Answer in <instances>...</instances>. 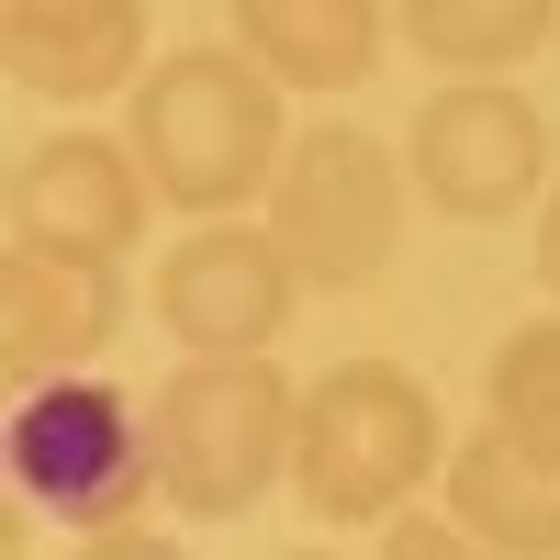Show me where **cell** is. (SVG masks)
Segmentation results:
<instances>
[{
	"mask_svg": "<svg viewBox=\"0 0 560 560\" xmlns=\"http://www.w3.org/2000/svg\"><path fill=\"white\" fill-rule=\"evenodd\" d=\"M135 158H147L168 213H247L269 202L280 158H292V124H280V79L247 57V45H179L135 79Z\"/></svg>",
	"mask_w": 560,
	"mask_h": 560,
	"instance_id": "obj_1",
	"label": "cell"
},
{
	"mask_svg": "<svg viewBox=\"0 0 560 560\" xmlns=\"http://www.w3.org/2000/svg\"><path fill=\"white\" fill-rule=\"evenodd\" d=\"M427 471H448V427L438 393L404 359H337L325 382H303V427H292V493L325 527H393Z\"/></svg>",
	"mask_w": 560,
	"mask_h": 560,
	"instance_id": "obj_2",
	"label": "cell"
},
{
	"mask_svg": "<svg viewBox=\"0 0 560 560\" xmlns=\"http://www.w3.org/2000/svg\"><path fill=\"white\" fill-rule=\"evenodd\" d=\"M158 493H168V516H247V504L269 482H292V427H303V393L280 382V359L247 348V359H213L191 348L158 382Z\"/></svg>",
	"mask_w": 560,
	"mask_h": 560,
	"instance_id": "obj_3",
	"label": "cell"
},
{
	"mask_svg": "<svg viewBox=\"0 0 560 560\" xmlns=\"http://www.w3.org/2000/svg\"><path fill=\"white\" fill-rule=\"evenodd\" d=\"M0 459H12V504L23 516L90 538V527L147 516V493H158V415L135 393H113L102 370H57V382H23Z\"/></svg>",
	"mask_w": 560,
	"mask_h": 560,
	"instance_id": "obj_4",
	"label": "cell"
},
{
	"mask_svg": "<svg viewBox=\"0 0 560 560\" xmlns=\"http://www.w3.org/2000/svg\"><path fill=\"white\" fill-rule=\"evenodd\" d=\"M404 202H415V168L359 124H303L292 158L269 179V236L292 247L303 292H370L404 247Z\"/></svg>",
	"mask_w": 560,
	"mask_h": 560,
	"instance_id": "obj_5",
	"label": "cell"
},
{
	"mask_svg": "<svg viewBox=\"0 0 560 560\" xmlns=\"http://www.w3.org/2000/svg\"><path fill=\"white\" fill-rule=\"evenodd\" d=\"M404 168H415V191H427V213L504 224V213H527L538 179H549V124H538L527 90H504V79H448V90L415 102Z\"/></svg>",
	"mask_w": 560,
	"mask_h": 560,
	"instance_id": "obj_6",
	"label": "cell"
},
{
	"mask_svg": "<svg viewBox=\"0 0 560 560\" xmlns=\"http://www.w3.org/2000/svg\"><path fill=\"white\" fill-rule=\"evenodd\" d=\"M292 292H303V269H292V247L269 236V213L258 224L202 213L191 236L158 258V325L179 348H213V359L269 348L280 325H292Z\"/></svg>",
	"mask_w": 560,
	"mask_h": 560,
	"instance_id": "obj_7",
	"label": "cell"
},
{
	"mask_svg": "<svg viewBox=\"0 0 560 560\" xmlns=\"http://www.w3.org/2000/svg\"><path fill=\"white\" fill-rule=\"evenodd\" d=\"M147 213H158V179L147 158H135V135H45V147H23L12 168V236L23 247H79V258H124L147 247Z\"/></svg>",
	"mask_w": 560,
	"mask_h": 560,
	"instance_id": "obj_8",
	"label": "cell"
},
{
	"mask_svg": "<svg viewBox=\"0 0 560 560\" xmlns=\"http://www.w3.org/2000/svg\"><path fill=\"white\" fill-rule=\"evenodd\" d=\"M124 337V258H79V247H23L0 258V359L12 382H57L90 370Z\"/></svg>",
	"mask_w": 560,
	"mask_h": 560,
	"instance_id": "obj_9",
	"label": "cell"
},
{
	"mask_svg": "<svg viewBox=\"0 0 560 560\" xmlns=\"http://www.w3.org/2000/svg\"><path fill=\"white\" fill-rule=\"evenodd\" d=\"M438 504L504 560H560V448L527 427H471L438 471Z\"/></svg>",
	"mask_w": 560,
	"mask_h": 560,
	"instance_id": "obj_10",
	"label": "cell"
},
{
	"mask_svg": "<svg viewBox=\"0 0 560 560\" xmlns=\"http://www.w3.org/2000/svg\"><path fill=\"white\" fill-rule=\"evenodd\" d=\"M12 79L45 102H102L147 79V0H0Z\"/></svg>",
	"mask_w": 560,
	"mask_h": 560,
	"instance_id": "obj_11",
	"label": "cell"
},
{
	"mask_svg": "<svg viewBox=\"0 0 560 560\" xmlns=\"http://www.w3.org/2000/svg\"><path fill=\"white\" fill-rule=\"evenodd\" d=\"M382 0H236V45L280 90H359L382 68Z\"/></svg>",
	"mask_w": 560,
	"mask_h": 560,
	"instance_id": "obj_12",
	"label": "cell"
},
{
	"mask_svg": "<svg viewBox=\"0 0 560 560\" xmlns=\"http://www.w3.org/2000/svg\"><path fill=\"white\" fill-rule=\"evenodd\" d=\"M393 23H404V45H415L427 68L493 79V68H516V57L549 45L560 0H393Z\"/></svg>",
	"mask_w": 560,
	"mask_h": 560,
	"instance_id": "obj_13",
	"label": "cell"
},
{
	"mask_svg": "<svg viewBox=\"0 0 560 560\" xmlns=\"http://www.w3.org/2000/svg\"><path fill=\"white\" fill-rule=\"evenodd\" d=\"M482 404L504 415V427H527V438H549V448H560V314L516 325V337L482 359Z\"/></svg>",
	"mask_w": 560,
	"mask_h": 560,
	"instance_id": "obj_14",
	"label": "cell"
},
{
	"mask_svg": "<svg viewBox=\"0 0 560 560\" xmlns=\"http://www.w3.org/2000/svg\"><path fill=\"white\" fill-rule=\"evenodd\" d=\"M382 560H504V549H482V538L438 504V516H393V527H382Z\"/></svg>",
	"mask_w": 560,
	"mask_h": 560,
	"instance_id": "obj_15",
	"label": "cell"
},
{
	"mask_svg": "<svg viewBox=\"0 0 560 560\" xmlns=\"http://www.w3.org/2000/svg\"><path fill=\"white\" fill-rule=\"evenodd\" d=\"M79 560H191V549H179V538H158V527H135V516H124V527H90V538H79Z\"/></svg>",
	"mask_w": 560,
	"mask_h": 560,
	"instance_id": "obj_16",
	"label": "cell"
},
{
	"mask_svg": "<svg viewBox=\"0 0 560 560\" xmlns=\"http://www.w3.org/2000/svg\"><path fill=\"white\" fill-rule=\"evenodd\" d=\"M538 280H549V292H560V191L538 202Z\"/></svg>",
	"mask_w": 560,
	"mask_h": 560,
	"instance_id": "obj_17",
	"label": "cell"
},
{
	"mask_svg": "<svg viewBox=\"0 0 560 560\" xmlns=\"http://www.w3.org/2000/svg\"><path fill=\"white\" fill-rule=\"evenodd\" d=\"M280 560H337V549H280Z\"/></svg>",
	"mask_w": 560,
	"mask_h": 560,
	"instance_id": "obj_18",
	"label": "cell"
}]
</instances>
